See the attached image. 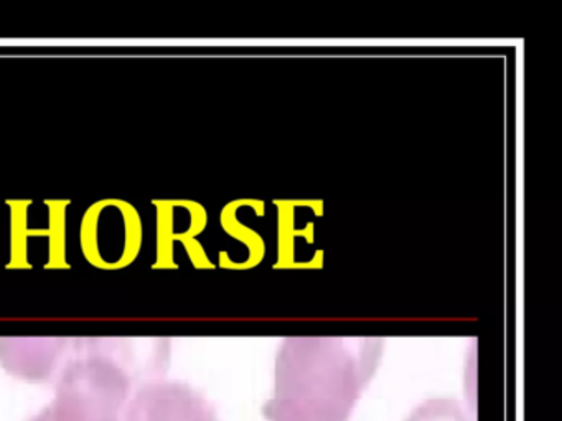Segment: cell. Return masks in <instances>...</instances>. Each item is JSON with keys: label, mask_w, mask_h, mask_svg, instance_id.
<instances>
[{"label": "cell", "mask_w": 562, "mask_h": 421, "mask_svg": "<svg viewBox=\"0 0 562 421\" xmlns=\"http://www.w3.org/2000/svg\"><path fill=\"white\" fill-rule=\"evenodd\" d=\"M162 342L71 339L55 398L29 421H123L134 391L162 374Z\"/></svg>", "instance_id": "1"}, {"label": "cell", "mask_w": 562, "mask_h": 421, "mask_svg": "<svg viewBox=\"0 0 562 421\" xmlns=\"http://www.w3.org/2000/svg\"><path fill=\"white\" fill-rule=\"evenodd\" d=\"M374 357L363 345L331 339H295L278 362L268 421H348L373 374Z\"/></svg>", "instance_id": "2"}, {"label": "cell", "mask_w": 562, "mask_h": 421, "mask_svg": "<svg viewBox=\"0 0 562 421\" xmlns=\"http://www.w3.org/2000/svg\"><path fill=\"white\" fill-rule=\"evenodd\" d=\"M123 421H218L205 397L182 382L140 385L124 411Z\"/></svg>", "instance_id": "3"}, {"label": "cell", "mask_w": 562, "mask_h": 421, "mask_svg": "<svg viewBox=\"0 0 562 421\" xmlns=\"http://www.w3.org/2000/svg\"><path fill=\"white\" fill-rule=\"evenodd\" d=\"M87 234H110V239L88 253L93 262H100L98 265H117L139 247V220L124 203H103L97 209L93 207L88 214Z\"/></svg>", "instance_id": "4"}, {"label": "cell", "mask_w": 562, "mask_h": 421, "mask_svg": "<svg viewBox=\"0 0 562 421\" xmlns=\"http://www.w3.org/2000/svg\"><path fill=\"white\" fill-rule=\"evenodd\" d=\"M71 339L4 338L0 339V362L11 374L27 380L57 377Z\"/></svg>", "instance_id": "5"}, {"label": "cell", "mask_w": 562, "mask_h": 421, "mask_svg": "<svg viewBox=\"0 0 562 421\" xmlns=\"http://www.w3.org/2000/svg\"><path fill=\"white\" fill-rule=\"evenodd\" d=\"M407 421H470L462 405L452 398H432L424 401Z\"/></svg>", "instance_id": "6"}]
</instances>
